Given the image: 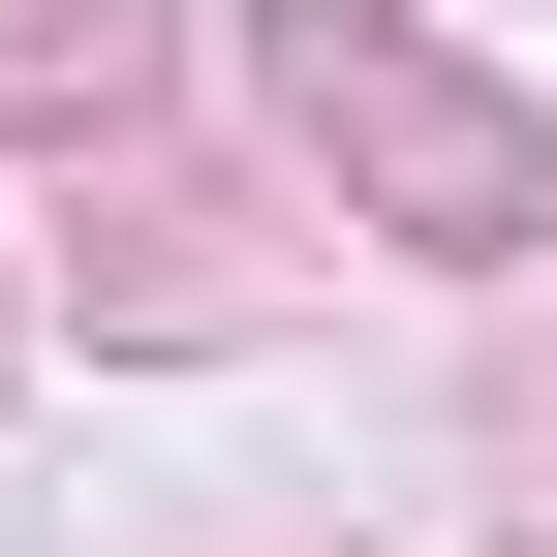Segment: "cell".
<instances>
[{
  "label": "cell",
  "mask_w": 557,
  "mask_h": 557,
  "mask_svg": "<svg viewBox=\"0 0 557 557\" xmlns=\"http://www.w3.org/2000/svg\"><path fill=\"white\" fill-rule=\"evenodd\" d=\"M278 94H310V156H372L434 248H527V124H496V94H434L372 0H310V32H278Z\"/></svg>",
  "instance_id": "cell-1"
}]
</instances>
